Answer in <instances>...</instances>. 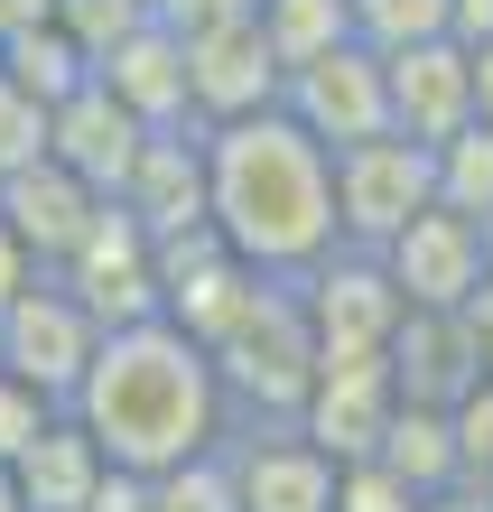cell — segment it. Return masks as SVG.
Wrapping results in <instances>:
<instances>
[{"instance_id":"cell-1","label":"cell","mask_w":493,"mask_h":512,"mask_svg":"<svg viewBox=\"0 0 493 512\" xmlns=\"http://www.w3.org/2000/svg\"><path fill=\"white\" fill-rule=\"evenodd\" d=\"M66 419L94 438V457L131 485H159V475H187L214 466L233 438V410H224V382H214V354L187 345L168 317L149 326H112L94 345V373L75 382Z\"/></svg>"},{"instance_id":"cell-2","label":"cell","mask_w":493,"mask_h":512,"mask_svg":"<svg viewBox=\"0 0 493 512\" xmlns=\"http://www.w3.org/2000/svg\"><path fill=\"white\" fill-rule=\"evenodd\" d=\"M205 233L261 280H298L335 252V159L280 103L205 131Z\"/></svg>"},{"instance_id":"cell-3","label":"cell","mask_w":493,"mask_h":512,"mask_svg":"<svg viewBox=\"0 0 493 512\" xmlns=\"http://www.w3.org/2000/svg\"><path fill=\"white\" fill-rule=\"evenodd\" d=\"M214 382H224V410L233 419L252 410L261 429H289V419H298L307 382H317V336H307L289 280H270L252 308L233 317V336L214 345Z\"/></svg>"},{"instance_id":"cell-4","label":"cell","mask_w":493,"mask_h":512,"mask_svg":"<svg viewBox=\"0 0 493 512\" xmlns=\"http://www.w3.org/2000/svg\"><path fill=\"white\" fill-rule=\"evenodd\" d=\"M438 205V159L419 140H363V149H335V243L345 252H382L410 215Z\"/></svg>"},{"instance_id":"cell-5","label":"cell","mask_w":493,"mask_h":512,"mask_svg":"<svg viewBox=\"0 0 493 512\" xmlns=\"http://www.w3.org/2000/svg\"><path fill=\"white\" fill-rule=\"evenodd\" d=\"M94 345H103V326L84 317L56 280H28L10 308H0V373L28 382V391H38V401H56V410H66L75 382L94 373Z\"/></svg>"},{"instance_id":"cell-6","label":"cell","mask_w":493,"mask_h":512,"mask_svg":"<svg viewBox=\"0 0 493 512\" xmlns=\"http://www.w3.org/2000/svg\"><path fill=\"white\" fill-rule=\"evenodd\" d=\"M280 112L307 131L335 159V149H363V140H382L391 131V94H382V56L373 47H326V56H307V66L280 75Z\"/></svg>"},{"instance_id":"cell-7","label":"cell","mask_w":493,"mask_h":512,"mask_svg":"<svg viewBox=\"0 0 493 512\" xmlns=\"http://www.w3.org/2000/svg\"><path fill=\"white\" fill-rule=\"evenodd\" d=\"M47 280L66 289L103 336H112V326H149V317H159V243H149L121 205H103L94 233H84V243L66 252V270H47Z\"/></svg>"},{"instance_id":"cell-8","label":"cell","mask_w":493,"mask_h":512,"mask_svg":"<svg viewBox=\"0 0 493 512\" xmlns=\"http://www.w3.org/2000/svg\"><path fill=\"white\" fill-rule=\"evenodd\" d=\"M391 410H400V391H391L382 354H317V382H307V401H298L289 429L317 447L326 466H373Z\"/></svg>"},{"instance_id":"cell-9","label":"cell","mask_w":493,"mask_h":512,"mask_svg":"<svg viewBox=\"0 0 493 512\" xmlns=\"http://www.w3.org/2000/svg\"><path fill=\"white\" fill-rule=\"evenodd\" d=\"M373 261H382V280L400 289V308H410V317H456L484 289V224L428 205V215H410Z\"/></svg>"},{"instance_id":"cell-10","label":"cell","mask_w":493,"mask_h":512,"mask_svg":"<svg viewBox=\"0 0 493 512\" xmlns=\"http://www.w3.org/2000/svg\"><path fill=\"white\" fill-rule=\"evenodd\" d=\"M289 289H298V317H307V336H317V354H382L391 326L410 317L400 289L382 280V261L345 252V243H335L326 261H307Z\"/></svg>"},{"instance_id":"cell-11","label":"cell","mask_w":493,"mask_h":512,"mask_svg":"<svg viewBox=\"0 0 493 512\" xmlns=\"http://www.w3.org/2000/svg\"><path fill=\"white\" fill-rule=\"evenodd\" d=\"M177 47H187V112H196V131L280 103V56H270V38H261L252 10L214 19V28H187Z\"/></svg>"},{"instance_id":"cell-12","label":"cell","mask_w":493,"mask_h":512,"mask_svg":"<svg viewBox=\"0 0 493 512\" xmlns=\"http://www.w3.org/2000/svg\"><path fill=\"white\" fill-rule=\"evenodd\" d=\"M214 466H224L233 512H335V475H345L298 429H242V438H224Z\"/></svg>"},{"instance_id":"cell-13","label":"cell","mask_w":493,"mask_h":512,"mask_svg":"<svg viewBox=\"0 0 493 512\" xmlns=\"http://www.w3.org/2000/svg\"><path fill=\"white\" fill-rule=\"evenodd\" d=\"M103 205H112V196H94L75 168H56L47 149H38V159H19L10 177H0V224L19 233V252L38 261V270H66V252L94 233Z\"/></svg>"},{"instance_id":"cell-14","label":"cell","mask_w":493,"mask_h":512,"mask_svg":"<svg viewBox=\"0 0 493 512\" xmlns=\"http://www.w3.org/2000/svg\"><path fill=\"white\" fill-rule=\"evenodd\" d=\"M382 94H391V131L419 140V149H447L456 131L475 122V66H466L456 38H428V47L382 56Z\"/></svg>"},{"instance_id":"cell-15","label":"cell","mask_w":493,"mask_h":512,"mask_svg":"<svg viewBox=\"0 0 493 512\" xmlns=\"http://www.w3.org/2000/svg\"><path fill=\"white\" fill-rule=\"evenodd\" d=\"M121 215H131L149 243H177V233L205 224V131H149L140 159H131V187L112 196Z\"/></svg>"},{"instance_id":"cell-16","label":"cell","mask_w":493,"mask_h":512,"mask_svg":"<svg viewBox=\"0 0 493 512\" xmlns=\"http://www.w3.org/2000/svg\"><path fill=\"white\" fill-rule=\"evenodd\" d=\"M140 140H149V131L103 94V84H75V94L47 112V159H56V168H75L94 196H121V187H131Z\"/></svg>"},{"instance_id":"cell-17","label":"cell","mask_w":493,"mask_h":512,"mask_svg":"<svg viewBox=\"0 0 493 512\" xmlns=\"http://www.w3.org/2000/svg\"><path fill=\"white\" fill-rule=\"evenodd\" d=\"M94 84H103L121 112H131L140 131H187V122H196V112H187V47H177L159 19L131 28V38H121L103 66H94Z\"/></svg>"},{"instance_id":"cell-18","label":"cell","mask_w":493,"mask_h":512,"mask_svg":"<svg viewBox=\"0 0 493 512\" xmlns=\"http://www.w3.org/2000/svg\"><path fill=\"white\" fill-rule=\"evenodd\" d=\"M382 364H391V391L419 401V410H456L484 382L475 345H466V317H400L391 345H382Z\"/></svg>"},{"instance_id":"cell-19","label":"cell","mask_w":493,"mask_h":512,"mask_svg":"<svg viewBox=\"0 0 493 512\" xmlns=\"http://www.w3.org/2000/svg\"><path fill=\"white\" fill-rule=\"evenodd\" d=\"M103 475H112V466L94 457V438H84L75 419H56V429L10 466V494H19V512H94Z\"/></svg>"},{"instance_id":"cell-20","label":"cell","mask_w":493,"mask_h":512,"mask_svg":"<svg viewBox=\"0 0 493 512\" xmlns=\"http://www.w3.org/2000/svg\"><path fill=\"white\" fill-rule=\"evenodd\" d=\"M373 466L391 475L400 494H447V485H466L456 475V419L447 410H419V401H400L391 410V429H382V447H373Z\"/></svg>"},{"instance_id":"cell-21","label":"cell","mask_w":493,"mask_h":512,"mask_svg":"<svg viewBox=\"0 0 493 512\" xmlns=\"http://www.w3.org/2000/svg\"><path fill=\"white\" fill-rule=\"evenodd\" d=\"M0 84H10V94H28L38 112H56L75 94V84H94V56H84L66 28H19V38H0Z\"/></svg>"},{"instance_id":"cell-22","label":"cell","mask_w":493,"mask_h":512,"mask_svg":"<svg viewBox=\"0 0 493 512\" xmlns=\"http://www.w3.org/2000/svg\"><path fill=\"white\" fill-rule=\"evenodd\" d=\"M252 19H261L270 56H280V75L354 38V28H345V0H252Z\"/></svg>"},{"instance_id":"cell-23","label":"cell","mask_w":493,"mask_h":512,"mask_svg":"<svg viewBox=\"0 0 493 512\" xmlns=\"http://www.w3.org/2000/svg\"><path fill=\"white\" fill-rule=\"evenodd\" d=\"M428 159H438V205H447V215L493 224V131L466 122L447 149H428Z\"/></svg>"},{"instance_id":"cell-24","label":"cell","mask_w":493,"mask_h":512,"mask_svg":"<svg viewBox=\"0 0 493 512\" xmlns=\"http://www.w3.org/2000/svg\"><path fill=\"white\" fill-rule=\"evenodd\" d=\"M345 28H354V47L400 56V47L447 38V0H345Z\"/></svg>"},{"instance_id":"cell-25","label":"cell","mask_w":493,"mask_h":512,"mask_svg":"<svg viewBox=\"0 0 493 512\" xmlns=\"http://www.w3.org/2000/svg\"><path fill=\"white\" fill-rule=\"evenodd\" d=\"M56 419H66L56 401H38L28 382H10V373H0V475H10V466L28 457V447H38V438L56 429Z\"/></svg>"},{"instance_id":"cell-26","label":"cell","mask_w":493,"mask_h":512,"mask_svg":"<svg viewBox=\"0 0 493 512\" xmlns=\"http://www.w3.org/2000/svg\"><path fill=\"white\" fill-rule=\"evenodd\" d=\"M447 419H456V475H466V485H493V382H475Z\"/></svg>"},{"instance_id":"cell-27","label":"cell","mask_w":493,"mask_h":512,"mask_svg":"<svg viewBox=\"0 0 493 512\" xmlns=\"http://www.w3.org/2000/svg\"><path fill=\"white\" fill-rule=\"evenodd\" d=\"M149 512H233V494H224V466L159 475V485H149Z\"/></svg>"},{"instance_id":"cell-28","label":"cell","mask_w":493,"mask_h":512,"mask_svg":"<svg viewBox=\"0 0 493 512\" xmlns=\"http://www.w3.org/2000/svg\"><path fill=\"white\" fill-rule=\"evenodd\" d=\"M335 512H419V494H400L382 466H345L335 475Z\"/></svg>"},{"instance_id":"cell-29","label":"cell","mask_w":493,"mask_h":512,"mask_svg":"<svg viewBox=\"0 0 493 512\" xmlns=\"http://www.w3.org/2000/svg\"><path fill=\"white\" fill-rule=\"evenodd\" d=\"M456 317H466V345H475V364H484V382H493V280H484Z\"/></svg>"},{"instance_id":"cell-30","label":"cell","mask_w":493,"mask_h":512,"mask_svg":"<svg viewBox=\"0 0 493 512\" xmlns=\"http://www.w3.org/2000/svg\"><path fill=\"white\" fill-rule=\"evenodd\" d=\"M447 38L456 47H493V0H447Z\"/></svg>"},{"instance_id":"cell-31","label":"cell","mask_w":493,"mask_h":512,"mask_svg":"<svg viewBox=\"0 0 493 512\" xmlns=\"http://www.w3.org/2000/svg\"><path fill=\"white\" fill-rule=\"evenodd\" d=\"M28 280H47V270H38V261L19 252V233H10V224H0V308H10V298H19Z\"/></svg>"},{"instance_id":"cell-32","label":"cell","mask_w":493,"mask_h":512,"mask_svg":"<svg viewBox=\"0 0 493 512\" xmlns=\"http://www.w3.org/2000/svg\"><path fill=\"white\" fill-rule=\"evenodd\" d=\"M419 512H493V485H447V494H428Z\"/></svg>"},{"instance_id":"cell-33","label":"cell","mask_w":493,"mask_h":512,"mask_svg":"<svg viewBox=\"0 0 493 512\" xmlns=\"http://www.w3.org/2000/svg\"><path fill=\"white\" fill-rule=\"evenodd\" d=\"M466 66H475V122L493 131V47H466Z\"/></svg>"},{"instance_id":"cell-34","label":"cell","mask_w":493,"mask_h":512,"mask_svg":"<svg viewBox=\"0 0 493 512\" xmlns=\"http://www.w3.org/2000/svg\"><path fill=\"white\" fill-rule=\"evenodd\" d=\"M0 512H19V494H10V475H0Z\"/></svg>"},{"instance_id":"cell-35","label":"cell","mask_w":493,"mask_h":512,"mask_svg":"<svg viewBox=\"0 0 493 512\" xmlns=\"http://www.w3.org/2000/svg\"><path fill=\"white\" fill-rule=\"evenodd\" d=\"M484 280H493V224H484Z\"/></svg>"},{"instance_id":"cell-36","label":"cell","mask_w":493,"mask_h":512,"mask_svg":"<svg viewBox=\"0 0 493 512\" xmlns=\"http://www.w3.org/2000/svg\"><path fill=\"white\" fill-rule=\"evenodd\" d=\"M0 177H10V168H0Z\"/></svg>"}]
</instances>
